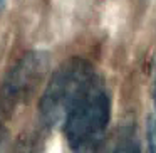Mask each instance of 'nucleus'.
Returning <instances> with one entry per match:
<instances>
[{
  "label": "nucleus",
  "mask_w": 156,
  "mask_h": 153,
  "mask_svg": "<svg viewBox=\"0 0 156 153\" xmlns=\"http://www.w3.org/2000/svg\"><path fill=\"white\" fill-rule=\"evenodd\" d=\"M0 145H2V128H0Z\"/></svg>",
  "instance_id": "obj_8"
},
{
  "label": "nucleus",
  "mask_w": 156,
  "mask_h": 153,
  "mask_svg": "<svg viewBox=\"0 0 156 153\" xmlns=\"http://www.w3.org/2000/svg\"><path fill=\"white\" fill-rule=\"evenodd\" d=\"M148 136H149V150H151V153H156V119L149 123Z\"/></svg>",
  "instance_id": "obj_5"
},
{
  "label": "nucleus",
  "mask_w": 156,
  "mask_h": 153,
  "mask_svg": "<svg viewBox=\"0 0 156 153\" xmlns=\"http://www.w3.org/2000/svg\"><path fill=\"white\" fill-rule=\"evenodd\" d=\"M98 76L86 59H67L51 76L39 101V115L47 128L64 125L72 106L81 99Z\"/></svg>",
  "instance_id": "obj_2"
},
{
  "label": "nucleus",
  "mask_w": 156,
  "mask_h": 153,
  "mask_svg": "<svg viewBox=\"0 0 156 153\" xmlns=\"http://www.w3.org/2000/svg\"><path fill=\"white\" fill-rule=\"evenodd\" d=\"M4 5H5V0H0V10L4 9Z\"/></svg>",
  "instance_id": "obj_6"
},
{
  "label": "nucleus",
  "mask_w": 156,
  "mask_h": 153,
  "mask_svg": "<svg viewBox=\"0 0 156 153\" xmlns=\"http://www.w3.org/2000/svg\"><path fill=\"white\" fill-rule=\"evenodd\" d=\"M99 153H141V148L134 131L131 128H122L108 146H102Z\"/></svg>",
  "instance_id": "obj_4"
},
{
  "label": "nucleus",
  "mask_w": 156,
  "mask_h": 153,
  "mask_svg": "<svg viewBox=\"0 0 156 153\" xmlns=\"http://www.w3.org/2000/svg\"><path fill=\"white\" fill-rule=\"evenodd\" d=\"M109 119L111 96L101 79L96 78L62 125L69 148L74 153H99L104 146Z\"/></svg>",
  "instance_id": "obj_1"
},
{
  "label": "nucleus",
  "mask_w": 156,
  "mask_h": 153,
  "mask_svg": "<svg viewBox=\"0 0 156 153\" xmlns=\"http://www.w3.org/2000/svg\"><path fill=\"white\" fill-rule=\"evenodd\" d=\"M49 67V54L29 51L10 67L0 84V123L9 119L39 89Z\"/></svg>",
  "instance_id": "obj_3"
},
{
  "label": "nucleus",
  "mask_w": 156,
  "mask_h": 153,
  "mask_svg": "<svg viewBox=\"0 0 156 153\" xmlns=\"http://www.w3.org/2000/svg\"><path fill=\"white\" fill-rule=\"evenodd\" d=\"M154 104H156V82H154Z\"/></svg>",
  "instance_id": "obj_7"
}]
</instances>
